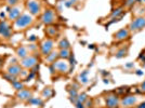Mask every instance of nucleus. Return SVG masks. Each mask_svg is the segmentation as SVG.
<instances>
[{"label":"nucleus","instance_id":"obj_3","mask_svg":"<svg viewBox=\"0 0 145 108\" xmlns=\"http://www.w3.org/2000/svg\"><path fill=\"white\" fill-rule=\"evenodd\" d=\"M145 27V17H137L135 20H133L129 25V29L131 31H139L142 28Z\"/></svg>","mask_w":145,"mask_h":108},{"label":"nucleus","instance_id":"obj_23","mask_svg":"<svg viewBox=\"0 0 145 108\" xmlns=\"http://www.w3.org/2000/svg\"><path fill=\"white\" fill-rule=\"evenodd\" d=\"M3 78L5 79V80L10 81V82H14V81L17 80L15 76H13V75H11V74H9V73H8V74H4V75H3Z\"/></svg>","mask_w":145,"mask_h":108},{"label":"nucleus","instance_id":"obj_27","mask_svg":"<svg viewBox=\"0 0 145 108\" xmlns=\"http://www.w3.org/2000/svg\"><path fill=\"white\" fill-rule=\"evenodd\" d=\"M126 51L125 50H120L119 52H117V54H116V57H118V59H120V57H122V56H125L126 55Z\"/></svg>","mask_w":145,"mask_h":108},{"label":"nucleus","instance_id":"obj_40","mask_svg":"<svg viewBox=\"0 0 145 108\" xmlns=\"http://www.w3.org/2000/svg\"><path fill=\"white\" fill-rule=\"evenodd\" d=\"M21 75L23 76V77H25V76L27 75V71H23V70H22V73H21Z\"/></svg>","mask_w":145,"mask_h":108},{"label":"nucleus","instance_id":"obj_29","mask_svg":"<svg viewBox=\"0 0 145 108\" xmlns=\"http://www.w3.org/2000/svg\"><path fill=\"white\" fill-rule=\"evenodd\" d=\"M136 0H127L126 1V7H132L135 3Z\"/></svg>","mask_w":145,"mask_h":108},{"label":"nucleus","instance_id":"obj_32","mask_svg":"<svg viewBox=\"0 0 145 108\" xmlns=\"http://www.w3.org/2000/svg\"><path fill=\"white\" fill-rule=\"evenodd\" d=\"M75 104H76V107H77V108H84V104L81 103V102H78V100H77Z\"/></svg>","mask_w":145,"mask_h":108},{"label":"nucleus","instance_id":"obj_19","mask_svg":"<svg viewBox=\"0 0 145 108\" xmlns=\"http://www.w3.org/2000/svg\"><path fill=\"white\" fill-rule=\"evenodd\" d=\"M79 81H80L81 83H87V82H88V71H87V70L82 71V73L79 75Z\"/></svg>","mask_w":145,"mask_h":108},{"label":"nucleus","instance_id":"obj_12","mask_svg":"<svg viewBox=\"0 0 145 108\" xmlns=\"http://www.w3.org/2000/svg\"><path fill=\"white\" fill-rule=\"evenodd\" d=\"M136 103V97L135 96H126L124 99L121 100V105L125 107H130L133 106Z\"/></svg>","mask_w":145,"mask_h":108},{"label":"nucleus","instance_id":"obj_4","mask_svg":"<svg viewBox=\"0 0 145 108\" xmlns=\"http://www.w3.org/2000/svg\"><path fill=\"white\" fill-rule=\"evenodd\" d=\"M38 59L34 55H29V56H26L25 59H23L21 61V66L24 67V68H33L35 65L38 64Z\"/></svg>","mask_w":145,"mask_h":108},{"label":"nucleus","instance_id":"obj_15","mask_svg":"<svg viewBox=\"0 0 145 108\" xmlns=\"http://www.w3.org/2000/svg\"><path fill=\"white\" fill-rule=\"evenodd\" d=\"M16 54H17L19 57H21V59L23 60L26 56H28V51H27V49L25 47H20L16 50Z\"/></svg>","mask_w":145,"mask_h":108},{"label":"nucleus","instance_id":"obj_5","mask_svg":"<svg viewBox=\"0 0 145 108\" xmlns=\"http://www.w3.org/2000/svg\"><path fill=\"white\" fill-rule=\"evenodd\" d=\"M54 21H55V14H54V11L51 10V9L46 10L41 15V22L46 25L52 24Z\"/></svg>","mask_w":145,"mask_h":108},{"label":"nucleus","instance_id":"obj_16","mask_svg":"<svg viewBox=\"0 0 145 108\" xmlns=\"http://www.w3.org/2000/svg\"><path fill=\"white\" fill-rule=\"evenodd\" d=\"M59 57V52H51L50 54H48L47 56H46V62H48V63H54L55 62V60Z\"/></svg>","mask_w":145,"mask_h":108},{"label":"nucleus","instance_id":"obj_43","mask_svg":"<svg viewBox=\"0 0 145 108\" xmlns=\"http://www.w3.org/2000/svg\"><path fill=\"white\" fill-rule=\"evenodd\" d=\"M140 1H141L142 3H144V4H145V0H140Z\"/></svg>","mask_w":145,"mask_h":108},{"label":"nucleus","instance_id":"obj_21","mask_svg":"<svg viewBox=\"0 0 145 108\" xmlns=\"http://www.w3.org/2000/svg\"><path fill=\"white\" fill-rule=\"evenodd\" d=\"M12 86H13V88L15 89V90H17V91H21V90L24 89V84L22 83L21 81H19V80L12 82Z\"/></svg>","mask_w":145,"mask_h":108},{"label":"nucleus","instance_id":"obj_22","mask_svg":"<svg viewBox=\"0 0 145 108\" xmlns=\"http://www.w3.org/2000/svg\"><path fill=\"white\" fill-rule=\"evenodd\" d=\"M69 42H68V40L67 39H62L61 41H60V43H59V47L61 48V49H68L69 48Z\"/></svg>","mask_w":145,"mask_h":108},{"label":"nucleus","instance_id":"obj_31","mask_svg":"<svg viewBox=\"0 0 145 108\" xmlns=\"http://www.w3.org/2000/svg\"><path fill=\"white\" fill-rule=\"evenodd\" d=\"M35 76H36V74H35V73H32V71H31V74L26 77V81H29V80H32V79H33Z\"/></svg>","mask_w":145,"mask_h":108},{"label":"nucleus","instance_id":"obj_33","mask_svg":"<svg viewBox=\"0 0 145 108\" xmlns=\"http://www.w3.org/2000/svg\"><path fill=\"white\" fill-rule=\"evenodd\" d=\"M38 69H39V66H38V65H35V66L32 68V73H35V74H36Z\"/></svg>","mask_w":145,"mask_h":108},{"label":"nucleus","instance_id":"obj_39","mask_svg":"<svg viewBox=\"0 0 145 108\" xmlns=\"http://www.w3.org/2000/svg\"><path fill=\"white\" fill-rule=\"evenodd\" d=\"M137 108H145V102H144V103H142V104H140V106L137 107Z\"/></svg>","mask_w":145,"mask_h":108},{"label":"nucleus","instance_id":"obj_10","mask_svg":"<svg viewBox=\"0 0 145 108\" xmlns=\"http://www.w3.org/2000/svg\"><path fill=\"white\" fill-rule=\"evenodd\" d=\"M16 96H17V98L21 99V100H28V99L32 97V92H31L29 90L23 89V90H21V91L17 92Z\"/></svg>","mask_w":145,"mask_h":108},{"label":"nucleus","instance_id":"obj_34","mask_svg":"<svg viewBox=\"0 0 145 108\" xmlns=\"http://www.w3.org/2000/svg\"><path fill=\"white\" fill-rule=\"evenodd\" d=\"M28 48H29V50H31V51H35V50L37 49V46H36V45H31V46L28 47Z\"/></svg>","mask_w":145,"mask_h":108},{"label":"nucleus","instance_id":"obj_17","mask_svg":"<svg viewBox=\"0 0 145 108\" xmlns=\"http://www.w3.org/2000/svg\"><path fill=\"white\" fill-rule=\"evenodd\" d=\"M70 53L68 51V49H61V51L59 52V57H61L62 60H66L69 59Z\"/></svg>","mask_w":145,"mask_h":108},{"label":"nucleus","instance_id":"obj_13","mask_svg":"<svg viewBox=\"0 0 145 108\" xmlns=\"http://www.w3.org/2000/svg\"><path fill=\"white\" fill-rule=\"evenodd\" d=\"M8 73L13 75V76H15V77H17L22 73V68H21L20 65L14 64V65H11V66L8 68Z\"/></svg>","mask_w":145,"mask_h":108},{"label":"nucleus","instance_id":"obj_44","mask_svg":"<svg viewBox=\"0 0 145 108\" xmlns=\"http://www.w3.org/2000/svg\"><path fill=\"white\" fill-rule=\"evenodd\" d=\"M0 67H1V62H0Z\"/></svg>","mask_w":145,"mask_h":108},{"label":"nucleus","instance_id":"obj_18","mask_svg":"<svg viewBox=\"0 0 145 108\" xmlns=\"http://www.w3.org/2000/svg\"><path fill=\"white\" fill-rule=\"evenodd\" d=\"M28 103L32 104V105H35V106H41L42 105V99L38 98V97H31L29 99H28Z\"/></svg>","mask_w":145,"mask_h":108},{"label":"nucleus","instance_id":"obj_37","mask_svg":"<svg viewBox=\"0 0 145 108\" xmlns=\"http://www.w3.org/2000/svg\"><path fill=\"white\" fill-rule=\"evenodd\" d=\"M69 59H70V64H71V65H74V64H75V59H74V55H72V56L70 55V56H69Z\"/></svg>","mask_w":145,"mask_h":108},{"label":"nucleus","instance_id":"obj_8","mask_svg":"<svg viewBox=\"0 0 145 108\" xmlns=\"http://www.w3.org/2000/svg\"><path fill=\"white\" fill-rule=\"evenodd\" d=\"M53 67L55 70L60 71V73H67L69 69V65L68 63H66L64 60L63 61H56L53 63Z\"/></svg>","mask_w":145,"mask_h":108},{"label":"nucleus","instance_id":"obj_20","mask_svg":"<svg viewBox=\"0 0 145 108\" xmlns=\"http://www.w3.org/2000/svg\"><path fill=\"white\" fill-rule=\"evenodd\" d=\"M53 95V90L50 89V88H47L42 91V97L45 98H48V97H51Z\"/></svg>","mask_w":145,"mask_h":108},{"label":"nucleus","instance_id":"obj_36","mask_svg":"<svg viewBox=\"0 0 145 108\" xmlns=\"http://www.w3.org/2000/svg\"><path fill=\"white\" fill-rule=\"evenodd\" d=\"M91 105H92V102H91V100H88V99H87V103H86V107H91Z\"/></svg>","mask_w":145,"mask_h":108},{"label":"nucleus","instance_id":"obj_28","mask_svg":"<svg viewBox=\"0 0 145 108\" xmlns=\"http://www.w3.org/2000/svg\"><path fill=\"white\" fill-rule=\"evenodd\" d=\"M69 95H70V97H76L77 96V89L69 90Z\"/></svg>","mask_w":145,"mask_h":108},{"label":"nucleus","instance_id":"obj_1","mask_svg":"<svg viewBox=\"0 0 145 108\" xmlns=\"http://www.w3.org/2000/svg\"><path fill=\"white\" fill-rule=\"evenodd\" d=\"M33 15L31 14H22L20 15V17L17 20L14 21V29L16 30H20V29H24L27 26H29L32 23H33Z\"/></svg>","mask_w":145,"mask_h":108},{"label":"nucleus","instance_id":"obj_30","mask_svg":"<svg viewBox=\"0 0 145 108\" xmlns=\"http://www.w3.org/2000/svg\"><path fill=\"white\" fill-rule=\"evenodd\" d=\"M20 2V0H8V3L9 5H15Z\"/></svg>","mask_w":145,"mask_h":108},{"label":"nucleus","instance_id":"obj_45","mask_svg":"<svg viewBox=\"0 0 145 108\" xmlns=\"http://www.w3.org/2000/svg\"><path fill=\"white\" fill-rule=\"evenodd\" d=\"M144 67H145V65H144Z\"/></svg>","mask_w":145,"mask_h":108},{"label":"nucleus","instance_id":"obj_42","mask_svg":"<svg viewBox=\"0 0 145 108\" xmlns=\"http://www.w3.org/2000/svg\"><path fill=\"white\" fill-rule=\"evenodd\" d=\"M137 75H143V73H141V71L140 70H137V73H136Z\"/></svg>","mask_w":145,"mask_h":108},{"label":"nucleus","instance_id":"obj_6","mask_svg":"<svg viewBox=\"0 0 145 108\" xmlns=\"http://www.w3.org/2000/svg\"><path fill=\"white\" fill-rule=\"evenodd\" d=\"M12 34V28L8 24V22L1 21L0 22V36L3 38H10Z\"/></svg>","mask_w":145,"mask_h":108},{"label":"nucleus","instance_id":"obj_11","mask_svg":"<svg viewBox=\"0 0 145 108\" xmlns=\"http://www.w3.org/2000/svg\"><path fill=\"white\" fill-rule=\"evenodd\" d=\"M20 15H21V9L17 8V7H15V8H12V9L9 11L8 17H9V20H11V21H15V20H17V18L20 17Z\"/></svg>","mask_w":145,"mask_h":108},{"label":"nucleus","instance_id":"obj_2","mask_svg":"<svg viewBox=\"0 0 145 108\" xmlns=\"http://www.w3.org/2000/svg\"><path fill=\"white\" fill-rule=\"evenodd\" d=\"M26 8L31 15H38L41 11V5L38 0H28L26 2Z\"/></svg>","mask_w":145,"mask_h":108},{"label":"nucleus","instance_id":"obj_41","mask_svg":"<svg viewBox=\"0 0 145 108\" xmlns=\"http://www.w3.org/2000/svg\"><path fill=\"white\" fill-rule=\"evenodd\" d=\"M4 16H5V15H4V13H3V12L0 13V17H1V18H4Z\"/></svg>","mask_w":145,"mask_h":108},{"label":"nucleus","instance_id":"obj_38","mask_svg":"<svg viewBox=\"0 0 145 108\" xmlns=\"http://www.w3.org/2000/svg\"><path fill=\"white\" fill-rule=\"evenodd\" d=\"M141 91L145 93V81H144V82L141 84Z\"/></svg>","mask_w":145,"mask_h":108},{"label":"nucleus","instance_id":"obj_24","mask_svg":"<svg viewBox=\"0 0 145 108\" xmlns=\"http://www.w3.org/2000/svg\"><path fill=\"white\" fill-rule=\"evenodd\" d=\"M55 33H56V29H55L54 27H49V28H47V34H48V36H50V37L54 36Z\"/></svg>","mask_w":145,"mask_h":108},{"label":"nucleus","instance_id":"obj_7","mask_svg":"<svg viewBox=\"0 0 145 108\" xmlns=\"http://www.w3.org/2000/svg\"><path fill=\"white\" fill-rule=\"evenodd\" d=\"M53 47H54V42L51 40V39H47V40H45L42 43H41V47H40V49H41V53L43 54V55H48V54H50L52 52V50H53Z\"/></svg>","mask_w":145,"mask_h":108},{"label":"nucleus","instance_id":"obj_9","mask_svg":"<svg viewBox=\"0 0 145 108\" xmlns=\"http://www.w3.org/2000/svg\"><path fill=\"white\" fill-rule=\"evenodd\" d=\"M105 99H106V106L108 108H116V107L118 106V104H119L118 97L116 96V95H114V94L106 96Z\"/></svg>","mask_w":145,"mask_h":108},{"label":"nucleus","instance_id":"obj_35","mask_svg":"<svg viewBox=\"0 0 145 108\" xmlns=\"http://www.w3.org/2000/svg\"><path fill=\"white\" fill-rule=\"evenodd\" d=\"M28 40H29V41H36V40H37V37H36L35 35H33V36H31V37L28 38Z\"/></svg>","mask_w":145,"mask_h":108},{"label":"nucleus","instance_id":"obj_26","mask_svg":"<svg viewBox=\"0 0 145 108\" xmlns=\"http://www.w3.org/2000/svg\"><path fill=\"white\" fill-rule=\"evenodd\" d=\"M122 13H124V10H122L121 8L120 9H117V10H115L113 13H112V17H117L118 15H119V14H122Z\"/></svg>","mask_w":145,"mask_h":108},{"label":"nucleus","instance_id":"obj_25","mask_svg":"<svg viewBox=\"0 0 145 108\" xmlns=\"http://www.w3.org/2000/svg\"><path fill=\"white\" fill-rule=\"evenodd\" d=\"M87 99H88V97H87V94H86V93H82V94L78 95V98H77V100H78V102H81V103L86 102Z\"/></svg>","mask_w":145,"mask_h":108},{"label":"nucleus","instance_id":"obj_14","mask_svg":"<svg viewBox=\"0 0 145 108\" xmlns=\"http://www.w3.org/2000/svg\"><path fill=\"white\" fill-rule=\"evenodd\" d=\"M129 36V30L128 29H120L119 31H117L115 35H114V37H115V39L116 40H124V39H126L127 37Z\"/></svg>","mask_w":145,"mask_h":108}]
</instances>
